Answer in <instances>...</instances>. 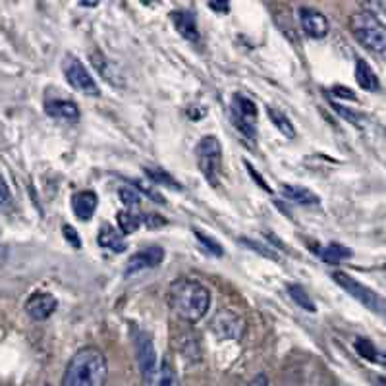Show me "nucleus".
Segmentation results:
<instances>
[{"instance_id": "23", "label": "nucleus", "mask_w": 386, "mask_h": 386, "mask_svg": "<svg viewBox=\"0 0 386 386\" xmlns=\"http://www.w3.org/2000/svg\"><path fill=\"white\" fill-rule=\"evenodd\" d=\"M116 220L122 234H134L137 228L143 226V215H137L134 210H120Z\"/></svg>"}, {"instance_id": "33", "label": "nucleus", "mask_w": 386, "mask_h": 386, "mask_svg": "<svg viewBox=\"0 0 386 386\" xmlns=\"http://www.w3.org/2000/svg\"><path fill=\"white\" fill-rule=\"evenodd\" d=\"M247 386H269V378H267V375H257L247 383Z\"/></svg>"}, {"instance_id": "29", "label": "nucleus", "mask_w": 386, "mask_h": 386, "mask_svg": "<svg viewBox=\"0 0 386 386\" xmlns=\"http://www.w3.org/2000/svg\"><path fill=\"white\" fill-rule=\"evenodd\" d=\"M240 242H242V244H244V245H247V249H253V252L261 253L263 257H269V259H278L277 253L270 252L269 247H263V245L257 244V242H252V240H245V238H242Z\"/></svg>"}, {"instance_id": "15", "label": "nucleus", "mask_w": 386, "mask_h": 386, "mask_svg": "<svg viewBox=\"0 0 386 386\" xmlns=\"http://www.w3.org/2000/svg\"><path fill=\"white\" fill-rule=\"evenodd\" d=\"M97 242L101 247H105L107 252L112 253H124L126 252V242H124V238H122V232H118L116 228L109 226V224H105L101 228V232L97 236Z\"/></svg>"}, {"instance_id": "22", "label": "nucleus", "mask_w": 386, "mask_h": 386, "mask_svg": "<svg viewBox=\"0 0 386 386\" xmlns=\"http://www.w3.org/2000/svg\"><path fill=\"white\" fill-rule=\"evenodd\" d=\"M267 114H269L270 122L275 124V128H277L280 134L286 135L288 139H294L295 137L294 124L290 122V118L286 116L282 110L275 109V107H269V109H267Z\"/></svg>"}, {"instance_id": "19", "label": "nucleus", "mask_w": 386, "mask_h": 386, "mask_svg": "<svg viewBox=\"0 0 386 386\" xmlns=\"http://www.w3.org/2000/svg\"><path fill=\"white\" fill-rule=\"evenodd\" d=\"M143 386H180L178 385L176 371L170 365V361H162L151 377L143 380Z\"/></svg>"}, {"instance_id": "11", "label": "nucleus", "mask_w": 386, "mask_h": 386, "mask_svg": "<svg viewBox=\"0 0 386 386\" xmlns=\"http://www.w3.org/2000/svg\"><path fill=\"white\" fill-rule=\"evenodd\" d=\"M59 307L56 298L49 292H35L26 303L27 315L33 321H47Z\"/></svg>"}, {"instance_id": "28", "label": "nucleus", "mask_w": 386, "mask_h": 386, "mask_svg": "<svg viewBox=\"0 0 386 386\" xmlns=\"http://www.w3.org/2000/svg\"><path fill=\"white\" fill-rule=\"evenodd\" d=\"M332 109H334L340 116L346 118L350 124H353V126H357V128H363V118H361L360 114H355V112L348 110L346 107H340V105H332Z\"/></svg>"}, {"instance_id": "26", "label": "nucleus", "mask_w": 386, "mask_h": 386, "mask_svg": "<svg viewBox=\"0 0 386 386\" xmlns=\"http://www.w3.org/2000/svg\"><path fill=\"white\" fill-rule=\"evenodd\" d=\"M120 199H122V203L126 205L128 210L137 209V207L141 205V197H139V193L135 192L134 187H130V185L120 187Z\"/></svg>"}, {"instance_id": "21", "label": "nucleus", "mask_w": 386, "mask_h": 386, "mask_svg": "<svg viewBox=\"0 0 386 386\" xmlns=\"http://www.w3.org/2000/svg\"><path fill=\"white\" fill-rule=\"evenodd\" d=\"M321 257H323V261H325L327 265H338V263H342L344 259H350V257H352V249L342 244L332 242V244H328L327 247H323Z\"/></svg>"}, {"instance_id": "5", "label": "nucleus", "mask_w": 386, "mask_h": 386, "mask_svg": "<svg viewBox=\"0 0 386 386\" xmlns=\"http://www.w3.org/2000/svg\"><path fill=\"white\" fill-rule=\"evenodd\" d=\"M230 112H232V122H234L236 130L252 143L255 141V137H257V116H259L257 105L249 97H245L242 93H236L232 97Z\"/></svg>"}, {"instance_id": "32", "label": "nucleus", "mask_w": 386, "mask_h": 386, "mask_svg": "<svg viewBox=\"0 0 386 386\" xmlns=\"http://www.w3.org/2000/svg\"><path fill=\"white\" fill-rule=\"evenodd\" d=\"M167 220L159 217V215H143V226L147 228H157V226H164Z\"/></svg>"}, {"instance_id": "35", "label": "nucleus", "mask_w": 386, "mask_h": 386, "mask_svg": "<svg viewBox=\"0 0 386 386\" xmlns=\"http://www.w3.org/2000/svg\"><path fill=\"white\" fill-rule=\"evenodd\" d=\"M247 168H249V174H252L253 178H255V180H257V182H259V185L261 187H263V190H267V192H270V187L267 184H265V182H263V180H261V176L259 174H257V172H255V168L253 167H249V164H247Z\"/></svg>"}, {"instance_id": "20", "label": "nucleus", "mask_w": 386, "mask_h": 386, "mask_svg": "<svg viewBox=\"0 0 386 386\" xmlns=\"http://www.w3.org/2000/svg\"><path fill=\"white\" fill-rule=\"evenodd\" d=\"M355 350L363 360L377 363V365H385L386 367V355L383 352H378L377 346L371 342L369 338H355Z\"/></svg>"}, {"instance_id": "16", "label": "nucleus", "mask_w": 386, "mask_h": 386, "mask_svg": "<svg viewBox=\"0 0 386 386\" xmlns=\"http://www.w3.org/2000/svg\"><path fill=\"white\" fill-rule=\"evenodd\" d=\"M280 192L284 195L286 199L298 203V205H319L321 199L317 193H313L307 187L303 185H294V184H282Z\"/></svg>"}, {"instance_id": "36", "label": "nucleus", "mask_w": 386, "mask_h": 386, "mask_svg": "<svg viewBox=\"0 0 386 386\" xmlns=\"http://www.w3.org/2000/svg\"><path fill=\"white\" fill-rule=\"evenodd\" d=\"M210 8H215V10H222V12H228V4H210Z\"/></svg>"}, {"instance_id": "17", "label": "nucleus", "mask_w": 386, "mask_h": 386, "mask_svg": "<svg viewBox=\"0 0 386 386\" xmlns=\"http://www.w3.org/2000/svg\"><path fill=\"white\" fill-rule=\"evenodd\" d=\"M355 82H357V85H360L361 89H365V91L375 93L380 89L377 74H375L373 68L367 64V60L363 59L355 60Z\"/></svg>"}, {"instance_id": "12", "label": "nucleus", "mask_w": 386, "mask_h": 386, "mask_svg": "<svg viewBox=\"0 0 386 386\" xmlns=\"http://www.w3.org/2000/svg\"><path fill=\"white\" fill-rule=\"evenodd\" d=\"M170 16H172V22L176 26L178 33L182 35L184 39H187L190 43L199 41V27H197V20L192 12L178 10V12H172Z\"/></svg>"}, {"instance_id": "30", "label": "nucleus", "mask_w": 386, "mask_h": 386, "mask_svg": "<svg viewBox=\"0 0 386 386\" xmlns=\"http://www.w3.org/2000/svg\"><path fill=\"white\" fill-rule=\"evenodd\" d=\"M62 232H64V238H66L68 242L72 244V247H76V249H79V247H82V238L77 236L76 230L70 226V224H64Z\"/></svg>"}, {"instance_id": "31", "label": "nucleus", "mask_w": 386, "mask_h": 386, "mask_svg": "<svg viewBox=\"0 0 386 386\" xmlns=\"http://www.w3.org/2000/svg\"><path fill=\"white\" fill-rule=\"evenodd\" d=\"M12 205V193H10L8 185L4 182V178L0 176V207H10Z\"/></svg>"}, {"instance_id": "1", "label": "nucleus", "mask_w": 386, "mask_h": 386, "mask_svg": "<svg viewBox=\"0 0 386 386\" xmlns=\"http://www.w3.org/2000/svg\"><path fill=\"white\" fill-rule=\"evenodd\" d=\"M170 309L185 323H197L210 307V292L193 278H178L168 288Z\"/></svg>"}, {"instance_id": "37", "label": "nucleus", "mask_w": 386, "mask_h": 386, "mask_svg": "<svg viewBox=\"0 0 386 386\" xmlns=\"http://www.w3.org/2000/svg\"><path fill=\"white\" fill-rule=\"evenodd\" d=\"M378 8L383 10V12H386V2H380V4H378Z\"/></svg>"}, {"instance_id": "9", "label": "nucleus", "mask_w": 386, "mask_h": 386, "mask_svg": "<svg viewBox=\"0 0 386 386\" xmlns=\"http://www.w3.org/2000/svg\"><path fill=\"white\" fill-rule=\"evenodd\" d=\"M164 259V249L160 245H149V247H143L139 252H135L130 259H128L126 267V277H132L135 272L145 269H155L159 267Z\"/></svg>"}, {"instance_id": "10", "label": "nucleus", "mask_w": 386, "mask_h": 386, "mask_svg": "<svg viewBox=\"0 0 386 386\" xmlns=\"http://www.w3.org/2000/svg\"><path fill=\"white\" fill-rule=\"evenodd\" d=\"M300 22H302L303 33L309 39H323L328 35V20L327 16L315 8H300Z\"/></svg>"}, {"instance_id": "3", "label": "nucleus", "mask_w": 386, "mask_h": 386, "mask_svg": "<svg viewBox=\"0 0 386 386\" xmlns=\"http://www.w3.org/2000/svg\"><path fill=\"white\" fill-rule=\"evenodd\" d=\"M353 37L371 52L386 54V26L369 10H360L350 17Z\"/></svg>"}, {"instance_id": "2", "label": "nucleus", "mask_w": 386, "mask_h": 386, "mask_svg": "<svg viewBox=\"0 0 386 386\" xmlns=\"http://www.w3.org/2000/svg\"><path fill=\"white\" fill-rule=\"evenodd\" d=\"M109 377V363L101 350L87 346L74 353L68 363L62 386H105Z\"/></svg>"}, {"instance_id": "6", "label": "nucleus", "mask_w": 386, "mask_h": 386, "mask_svg": "<svg viewBox=\"0 0 386 386\" xmlns=\"http://www.w3.org/2000/svg\"><path fill=\"white\" fill-rule=\"evenodd\" d=\"M332 278H334L336 284L340 286V288H344L346 292L352 295L353 300H357L363 307H367L373 313H385L386 311V302L375 290H371L369 286L361 284L360 280H355V278L346 275L342 270H336Z\"/></svg>"}, {"instance_id": "25", "label": "nucleus", "mask_w": 386, "mask_h": 386, "mask_svg": "<svg viewBox=\"0 0 386 386\" xmlns=\"http://www.w3.org/2000/svg\"><path fill=\"white\" fill-rule=\"evenodd\" d=\"M145 170V174L147 178L151 180L153 184L157 185H164V187H170V190H182V185L180 182H176L174 178L168 174L167 170H162V168H143Z\"/></svg>"}, {"instance_id": "14", "label": "nucleus", "mask_w": 386, "mask_h": 386, "mask_svg": "<svg viewBox=\"0 0 386 386\" xmlns=\"http://www.w3.org/2000/svg\"><path fill=\"white\" fill-rule=\"evenodd\" d=\"M213 328L215 332L222 338H238L240 332H242V325H240V319L236 317L234 313H228V311H222L219 313L215 321H213Z\"/></svg>"}, {"instance_id": "4", "label": "nucleus", "mask_w": 386, "mask_h": 386, "mask_svg": "<svg viewBox=\"0 0 386 386\" xmlns=\"http://www.w3.org/2000/svg\"><path fill=\"white\" fill-rule=\"evenodd\" d=\"M195 157H197V167L201 170L203 178L210 185L219 184L220 162H222V147L215 135H205L195 147Z\"/></svg>"}, {"instance_id": "24", "label": "nucleus", "mask_w": 386, "mask_h": 386, "mask_svg": "<svg viewBox=\"0 0 386 386\" xmlns=\"http://www.w3.org/2000/svg\"><path fill=\"white\" fill-rule=\"evenodd\" d=\"M288 294L294 300V303H298V307H302L303 311L307 313H315L317 311V305L311 300V295L307 294V290L300 284H290L288 286Z\"/></svg>"}, {"instance_id": "27", "label": "nucleus", "mask_w": 386, "mask_h": 386, "mask_svg": "<svg viewBox=\"0 0 386 386\" xmlns=\"http://www.w3.org/2000/svg\"><path fill=\"white\" fill-rule=\"evenodd\" d=\"M195 238H197V240L201 242V245H205V249H207L210 255H215V257H220V255L224 253V252H222V245H220L219 242H215V240H213L210 236L203 234L201 230H195Z\"/></svg>"}, {"instance_id": "7", "label": "nucleus", "mask_w": 386, "mask_h": 386, "mask_svg": "<svg viewBox=\"0 0 386 386\" xmlns=\"http://www.w3.org/2000/svg\"><path fill=\"white\" fill-rule=\"evenodd\" d=\"M62 72L66 76L68 84L72 85L74 89H77L79 93H84L87 97H99L101 91H99V85L93 79V76L89 74V70L82 64V60L76 59L74 54H66L64 60H62Z\"/></svg>"}, {"instance_id": "18", "label": "nucleus", "mask_w": 386, "mask_h": 386, "mask_svg": "<svg viewBox=\"0 0 386 386\" xmlns=\"http://www.w3.org/2000/svg\"><path fill=\"white\" fill-rule=\"evenodd\" d=\"M45 112L52 118L59 120H77L79 118V110L77 105L72 101H64V99H54L45 105Z\"/></svg>"}, {"instance_id": "13", "label": "nucleus", "mask_w": 386, "mask_h": 386, "mask_svg": "<svg viewBox=\"0 0 386 386\" xmlns=\"http://www.w3.org/2000/svg\"><path fill=\"white\" fill-rule=\"evenodd\" d=\"M97 205H99V197L95 192H79L72 197V209L76 213L77 219L84 222L93 219Z\"/></svg>"}, {"instance_id": "8", "label": "nucleus", "mask_w": 386, "mask_h": 386, "mask_svg": "<svg viewBox=\"0 0 386 386\" xmlns=\"http://www.w3.org/2000/svg\"><path fill=\"white\" fill-rule=\"evenodd\" d=\"M135 352H137V361L141 369V378L147 380L157 371L159 363H157V353L153 348L151 336L143 330H135Z\"/></svg>"}, {"instance_id": "34", "label": "nucleus", "mask_w": 386, "mask_h": 386, "mask_svg": "<svg viewBox=\"0 0 386 386\" xmlns=\"http://www.w3.org/2000/svg\"><path fill=\"white\" fill-rule=\"evenodd\" d=\"M332 91H334V95H338V97H346V99H352V101H355V95H353L350 89H346V87H334Z\"/></svg>"}]
</instances>
